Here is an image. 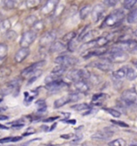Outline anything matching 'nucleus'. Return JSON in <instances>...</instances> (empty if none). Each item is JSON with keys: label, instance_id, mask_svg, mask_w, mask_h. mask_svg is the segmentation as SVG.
<instances>
[{"label": "nucleus", "instance_id": "22", "mask_svg": "<svg viewBox=\"0 0 137 146\" xmlns=\"http://www.w3.org/2000/svg\"><path fill=\"white\" fill-rule=\"evenodd\" d=\"M66 67L62 66H58L57 67H55L53 70L51 72V74H53V75L57 76V77H61V76L66 72Z\"/></svg>", "mask_w": 137, "mask_h": 146}, {"label": "nucleus", "instance_id": "10", "mask_svg": "<svg viewBox=\"0 0 137 146\" xmlns=\"http://www.w3.org/2000/svg\"><path fill=\"white\" fill-rule=\"evenodd\" d=\"M104 11H105V8L103 5L97 4L95 5V7L92 9L91 11V17L94 22H98L104 15Z\"/></svg>", "mask_w": 137, "mask_h": 146}, {"label": "nucleus", "instance_id": "13", "mask_svg": "<svg viewBox=\"0 0 137 146\" xmlns=\"http://www.w3.org/2000/svg\"><path fill=\"white\" fill-rule=\"evenodd\" d=\"M65 86H66V83L65 82H63L62 79L52 82L48 83V84H46V88L48 89V90L52 91V92L58 91V90H60Z\"/></svg>", "mask_w": 137, "mask_h": 146}, {"label": "nucleus", "instance_id": "29", "mask_svg": "<svg viewBox=\"0 0 137 146\" xmlns=\"http://www.w3.org/2000/svg\"><path fill=\"white\" fill-rule=\"evenodd\" d=\"M3 7L7 9H13L17 4L16 1H3Z\"/></svg>", "mask_w": 137, "mask_h": 146}, {"label": "nucleus", "instance_id": "25", "mask_svg": "<svg viewBox=\"0 0 137 146\" xmlns=\"http://www.w3.org/2000/svg\"><path fill=\"white\" fill-rule=\"evenodd\" d=\"M127 79L129 81H134L137 78V73L132 68H128L127 70Z\"/></svg>", "mask_w": 137, "mask_h": 146}, {"label": "nucleus", "instance_id": "48", "mask_svg": "<svg viewBox=\"0 0 137 146\" xmlns=\"http://www.w3.org/2000/svg\"><path fill=\"white\" fill-rule=\"evenodd\" d=\"M132 53H134V54H137V44L134 46V48H132V50L131 51Z\"/></svg>", "mask_w": 137, "mask_h": 146}, {"label": "nucleus", "instance_id": "21", "mask_svg": "<svg viewBox=\"0 0 137 146\" xmlns=\"http://www.w3.org/2000/svg\"><path fill=\"white\" fill-rule=\"evenodd\" d=\"M8 53V48L7 45L3 43H0V61L4 60Z\"/></svg>", "mask_w": 137, "mask_h": 146}, {"label": "nucleus", "instance_id": "27", "mask_svg": "<svg viewBox=\"0 0 137 146\" xmlns=\"http://www.w3.org/2000/svg\"><path fill=\"white\" fill-rule=\"evenodd\" d=\"M109 146H127V142L122 138H118L116 140L111 141L108 143Z\"/></svg>", "mask_w": 137, "mask_h": 146}, {"label": "nucleus", "instance_id": "40", "mask_svg": "<svg viewBox=\"0 0 137 146\" xmlns=\"http://www.w3.org/2000/svg\"><path fill=\"white\" fill-rule=\"evenodd\" d=\"M107 94H95L92 98V100L93 101H98V100H100V99H103L107 98Z\"/></svg>", "mask_w": 137, "mask_h": 146}, {"label": "nucleus", "instance_id": "54", "mask_svg": "<svg viewBox=\"0 0 137 146\" xmlns=\"http://www.w3.org/2000/svg\"><path fill=\"white\" fill-rule=\"evenodd\" d=\"M134 66H135V67L137 69V61L134 62Z\"/></svg>", "mask_w": 137, "mask_h": 146}, {"label": "nucleus", "instance_id": "49", "mask_svg": "<svg viewBox=\"0 0 137 146\" xmlns=\"http://www.w3.org/2000/svg\"><path fill=\"white\" fill-rule=\"evenodd\" d=\"M0 129H8V128L6 127V126H4V125L0 124Z\"/></svg>", "mask_w": 137, "mask_h": 146}, {"label": "nucleus", "instance_id": "35", "mask_svg": "<svg viewBox=\"0 0 137 146\" xmlns=\"http://www.w3.org/2000/svg\"><path fill=\"white\" fill-rule=\"evenodd\" d=\"M76 37V33L74 32H70V33H67L66 35H65L64 36V37H63V40H65V41H67V42L69 43L71 40H73L74 38Z\"/></svg>", "mask_w": 137, "mask_h": 146}, {"label": "nucleus", "instance_id": "53", "mask_svg": "<svg viewBox=\"0 0 137 146\" xmlns=\"http://www.w3.org/2000/svg\"><path fill=\"white\" fill-rule=\"evenodd\" d=\"M56 125H57V123H54V125H53V126H52V128H51V130H53V129H54V127H56Z\"/></svg>", "mask_w": 137, "mask_h": 146}, {"label": "nucleus", "instance_id": "3", "mask_svg": "<svg viewBox=\"0 0 137 146\" xmlns=\"http://www.w3.org/2000/svg\"><path fill=\"white\" fill-rule=\"evenodd\" d=\"M90 74V72L85 70H72L67 74V78L76 82L77 81L88 79Z\"/></svg>", "mask_w": 137, "mask_h": 146}, {"label": "nucleus", "instance_id": "46", "mask_svg": "<svg viewBox=\"0 0 137 146\" xmlns=\"http://www.w3.org/2000/svg\"><path fill=\"white\" fill-rule=\"evenodd\" d=\"M21 139H22V137H12V141H11V142L18 141H20Z\"/></svg>", "mask_w": 137, "mask_h": 146}, {"label": "nucleus", "instance_id": "2", "mask_svg": "<svg viewBox=\"0 0 137 146\" xmlns=\"http://www.w3.org/2000/svg\"><path fill=\"white\" fill-rule=\"evenodd\" d=\"M111 63H123L128 59V53L122 51L116 46L111 48L109 56L107 58Z\"/></svg>", "mask_w": 137, "mask_h": 146}, {"label": "nucleus", "instance_id": "5", "mask_svg": "<svg viewBox=\"0 0 137 146\" xmlns=\"http://www.w3.org/2000/svg\"><path fill=\"white\" fill-rule=\"evenodd\" d=\"M77 62H78V60L75 57H71L68 55H62L55 59L56 64H57L58 66H65L66 68L68 66H74Z\"/></svg>", "mask_w": 137, "mask_h": 146}, {"label": "nucleus", "instance_id": "38", "mask_svg": "<svg viewBox=\"0 0 137 146\" xmlns=\"http://www.w3.org/2000/svg\"><path fill=\"white\" fill-rule=\"evenodd\" d=\"M32 27H33L35 32L36 33V31H40V30H42V29L44 28V23H43L42 21H39V20H38L37 22L34 24Z\"/></svg>", "mask_w": 137, "mask_h": 146}, {"label": "nucleus", "instance_id": "42", "mask_svg": "<svg viewBox=\"0 0 137 146\" xmlns=\"http://www.w3.org/2000/svg\"><path fill=\"white\" fill-rule=\"evenodd\" d=\"M26 3L28 7H34L37 6L38 3H40V2L39 1H27Z\"/></svg>", "mask_w": 137, "mask_h": 146}, {"label": "nucleus", "instance_id": "16", "mask_svg": "<svg viewBox=\"0 0 137 146\" xmlns=\"http://www.w3.org/2000/svg\"><path fill=\"white\" fill-rule=\"evenodd\" d=\"M57 1H48L46 4L42 7V12L44 14H49L50 12H53L57 7Z\"/></svg>", "mask_w": 137, "mask_h": 146}, {"label": "nucleus", "instance_id": "47", "mask_svg": "<svg viewBox=\"0 0 137 146\" xmlns=\"http://www.w3.org/2000/svg\"><path fill=\"white\" fill-rule=\"evenodd\" d=\"M7 119H8V116L0 115V121H2V120H7Z\"/></svg>", "mask_w": 137, "mask_h": 146}, {"label": "nucleus", "instance_id": "24", "mask_svg": "<svg viewBox=\"0 0 137 146\" xmlns=\"http://www.w3.org/2000/svg\"><path fill=\"white\" fill-rule=\"evenodd\" d=\"M95 31H88L87 33H85V35L83 36L82 40L83 41H85V44L86 43H89L90 41H93L95 40Z\"/></svg>", "mask_w": 137, "mask_h": 146}, {"label": "nucleus", "instance_id": "8", "mask_svg": "<svg viewBox=\"0 0 137 146\" xmlns=\"http://www.w3.org/2000/svg\"><path fill=\"white\" fill-rule=\"evenodd\" d=\"M45 61H38L36 63H34L32 65H31L28 67L25 68L24 70L21 72V75L24 77H28V76H32L35 73H36L38 70H40V69L44 66Z\"/></svg>", "mask_w": 137, "mask_h": 146}, {"label": "nucleus", "instance_id": "11", "mask_svg": "<svg viewBox=\"0 0 137 146\" xmlns=\"http://www.w3.org/2000/svg\"><path fill=\"white\" fill-rule=\"evenodd\" d=\"M92 66L103 72H109V71L112 70L113 69V66L111 65V62H110L107 59H106L105 61H95L92 64Z\"/></svg>", "mask_w": 137, "mask_h": 146}, {"label": "nucleus", "instance_id": "55", "mask_svg": "<svg viewBox=\"0 0 137 146\" xmlns=\"http://www.w3.org/2000/svg\"><path fill=\"white\" fill-rule=\"evenodd\" d=\"M130 146H137L136 145H130Z\"/></svg>", "mask_w": 137, "mask_h": 146}, {"label": "nucleus", "instance_id": "52", "mask_svg": "<svg viewBox=\"0 0 137 146\" xmlns=\"http://www.w3.org/2000/svg\"><path fill=\"white\" fill-rule=\"evenodd\" d=\"M3 21V15H2V14L0 13V24H1V22Z\"/></svg>", "mask_w": 137, "mask_h": 146}, {"label": "nucleus", "instance_id": "9", "mask_svg": "<svg viewBox=\"0 0 137 146\" xmlns=\"http://www.w3.org/2000/svg\"><path fill=\"white\" fill-rule=\"evenodd\" d=\"M122 100L125 104H132L137 100V93L133 89L124 90L122 94Z\"/></svg>", "mask_w": 137, "mask_h": 146}, {"label": "nucleus", "instance_id": "32", "mask_svg": "<svg viewBox=\"0 0 137 146\" xmlns=\"http://www.w3.org/2000/svg\"><path fill=\"white\" fill-rule=\"evenodd\" d=\"M88 79H89L90 82H92L93 84H99L100 82H101V78H99V76L94 74H90V77H89Z\"/></svg>", "mask_w": 137, "mask_h": 146}, {"label": "nucleus", "instance_id": "6", "mask_svg": "<svg viewBox=\"0 0 137 146\" xmlns=\"http://www.w3.org/2000/svg\"><path fill=\"white\" fill-rule=\"evenodd\" d=\"M114 135V131L112 127H104L103 129L95 133L91 138L97 141H106L108 140Z\"/></svg>", "mask_w": 137, "mask_h": 146}, {"label": "nucleus", "instance_id": "20", "mask_svg": "<svg viewBox=\"0 0 137 146\" xmlns=\"http://www.w3.org/2000/svg\"><path fill=\"white\" fill-rule=\"evenodd\" d=\"M11 28V22L8 19H3L0 24V32L1 33H8Z\"/></svg>", "mask_w": 137, "mask_h": 146}, {"label": "nucleus", "instance_id": "39", "mask_svg": "<svg viewBox=\"0 0 137 146\" xmlns=\"http://www.w3.org/2000/svg\"><path fill=\"white\" fill-rule=\"evenodd\" d=\"M6 36H7V38L10 40H13L15 39V37L17 36V34L15 31H12V30H10L8 33H6Z\"/></svg>", "mask_w": 137, "mask_h": 146}, {"label": "nucleus", "instance_id": "12", "mask_svg": "<svg viewBox=\"0 0 137 146\" xmlns=\"http://www.w3.org/2000/svg\"><path fill=\"white\" fill-rule=\"evenodd\" d=\"M29 54H30V49L28 48H21L15 55V61L16 63H21L28 57Z\"/></svg>", "mask_w": 137, "mask_h": 146}, {"label": "nucleus", "instance_id": "23", "mask_svg": "<svg viewBox=\"0 0 137 146\" xmlns=\"http://www.w3.org/2000/svg\"><path fill=\"white\" fill-rule=\"evenodd\" d=\"M127 21L129 24H134L137 22V8L132 10L128 15Z\"/></svg>", "mask_w": 137, "mask_h": 146}, {"label": "nucleus", "instance_id": "50", "mask_svg": "<svg viewBox=\"0 0 137 146\" xmlns=\"http://www.w3.org/2000/svg\"><path fill=\"white\" fill-rule=\"evenodd\" d=\"M62 138H66V139H68V138H69V137H71V135L69 134V136H62Z\"/></svg>", "mask_w": 137, "mask_h": 146}, {"label": "nucleus", "instance_id": "51", "mask_svg": "<svg viewBox=\"0 0 137 146\" xmlns=\"http://www.w3.org/2000/svg\"><path fill=\"white\" fill-rule=\"evenodd\" d=\"M133 35H134L135 36H136L137 37V29L136 30H135V31L133 32Z\"/></svg>", "mask_w": 137, "mask_h": 146}, {"label": "nucleus", "instance_id": "30", "mask_svg": "<svg viewBox=\"0 0 137 146\" xmlns=\"http://www.w3.org/2000/svg\"><path fill=\"white\" fill-rule=\"evenodd\" d=\"M137 3L136 0H126L123 2V7L126 9L130 10Z\"/></svg>", "mask_w": 137, "mask_h": 146}, {"label": "nucleus", "instance_id": "4", "mask_svg": "<svg viewBox=\"0 0 137 146\" xmlns=\"http://www.w3.org/2000/svg\"><path fill=\"white\" fill-rule=\"evenodd\" d=\"M36 36H37V33L35 31L25 32L23 34L22 37L20 39V41H19V44H20L21 48H28L35 41V40L36 39Z\"/></svg>", "mask_w": 137, "mask_h": 146}, {"label": "nucleus", "instance_id": "45", "mask_svg": "<svg viewBox=\"0 0 137 146\" xmlns=\"http://www.w3.org/2000/svg\"><path fill=\"white\" fill-rule=\"evenodd\" d=\"M58 117H50V118H48L46 119L45 120H44V122H53V121H55L56 119H57Z\"/></svg>", "mask_w": 137, "mask_h": 146}, {"label": "nucleus", "instance_id": "28", "mask_svg": "<svg viewBox=\"0 0 137 146\" xmlns=\"http://www.w3.org/2000/svg\"><path fill=\"white\" fill-rule=\"evenodd\" d=\"M36 105L37 106L38 111L39 112H44L47 110V105L44 100H38L37 102L36 103Z\"/></svg>", "mask_w": 137, "mask_h": 146}, {"label": "nucleus", "instance_id": "41", "mask_svg": "<svg viewBox=\"0 0 137 146\" xmlns=\"http://www.w3.org/2000/svg\"><path fill=\"white\" fill-rule=\"evenodd\" d=\"M103 3L107 6H108V7H114L118 3V1H116V0H106V1H104Z\"/></svg>", "mask_w": 137, "mask_h": 146}, {"label": "nucleus", "instance_id": "44", "mask_svg": "<svg viewBox=\"0 0 137 146\" xmlns=\"http://www.w3.org/2000/svg\"><path fill=\"white\" fill-rule=\"evenodd\" d=\"M12 141V137H7L0 140V143H6V142H10Z\"/></svg>", "mask_w": 137, "mask_h": 146}, {"label": "nucleus", "instance_id": "36", "mask_svg": "<svg viewBox=\"0 0 137 146\" xmlns=\"http://www.w3.org/2000/svg\"><path fill=\"white\" fill-rule=\"evenodd\" d=\"M37 18L35 16V15H30L28 16L27 19H26V23L28 25H31V26H33L34 24L37 22Z\"/></svg>", "mask_w": 137, "mask_h": 146}, {"label": "nucleus", "instance_id": "1", "mask_svg": "<svg viewBox=\"0 0 137 146\" xmlns=\"http://www.w3.org/2000/svg\"><path fill=\"white\" fill-rule=\"evenodd\" d=\"M124 17H125V14L123 11L117 10L105 18L102 24V27L106 28V27H114L118 25L123 22Z\"/></svg>", "mask_w": 137, "mask_h": 146}, {"label": "nucleus", "instance_id": "33", "mask_svg": "<svg viewBox=\"0 0 137 146\" xmlns=\"http://www.w3.org/2000/svg\"><path fill=\"white\" fill-rule=\"evenodd\" d=\"M69 97H70L71 102H77L81 99H82V94L81 93H73V94H69Z\"/></svg>", "mask_w": 137, "mask_h": 146}, {"label": "nucleus", "instance_id": "34", "mask_svg": "<svg viewBox=\"0 0 137 146\" xmlns=\"http://www.w3.org/2000/svg\"><path fill=\"white\" fill-rule=\"evenodd\" d=\"M11 74V70L7 67H3L0 69V77L1 78H6V77L9 76Z\"/></svg>", "mask_w": 137, "mask_h": 146}, {"label": "nucleus", "instance_id": "31", "mask_svg": "<svg viewBox=\"0 0 137 146\" xmlns=\"http://www.w3.org/2000/svg\"><path fill=\"white\" fill-rule=\"evenodd\" d=\"M105 111L109 114H111V115H112L115 118H119L121 116V113L118 111V110H115L113 108H105Z\"/></svg>", "mask_w": 137, "mask_h": 146}, {"label": "nucleus", "instance_id": "26", "mask_svg": "<svg viewBox=\"0 0 137 146\" xmlns=\"http://www.w3.org/2000/svg\"><path fill=\"white\" fill-rule=\"evenodd\" d=\"M72 109H73L74 111H85V110L90 109V106L87 104H76V105L72 106Z\"/></svg>", "mask_w": 137, "mask_h": 146}, {"label": "nucleus", "instance_id": "37", "mask_svg": "<svg viewBox=\"0 0 137 146\" xmlns=\"http://www.w3.org/2000/svg\"><path fill=\"white\" fill-rule=\"evenodd\" d=\"M76 48H77V44H76V42L73 40L68 43V44H67V49L69 52H74Z\"/></svg>", "mask_w": 137, "mask_h": 146}, {"label": "nucleus", "instance_id": "19", "mask_svg": "<svg viewBox=\"0 0 137 146\" xmlns=\"http://www.w3.org/2000/svg\"><path fill=\"white\" fill-rule=\"evenodd\" d=\"M92 11V8L90 5H86L84 7H82L79 11V16H80L81 19H86Z\"/></svg>", "mask_w": 137, "mask_h": 146}, {"label": "nucleus", "instance_id": "7", "mask_svg": "<svg viewBox=\"0 0 137 146\" xmlns=\"http://www.w3.org/2000/svg\"><path fill=\"white\" fill-rule=\"evenodd\" d=\"M57 38V34L53 31L45 33L40 39V45L41 47H47L48 45H52L55 42V40Z\"/></svg>", "mask_w": 137, "mask_h": 146}, {"label": "nucleus", "instance_id": "18", "mask_svg": "<svg viewBox=\"0 0 137 146\" xmlns=\"http://www.w3.org/2000/svg\"><path fill=\"white\" fill-rule=\"evenodd\" d=\"M127 70L128 69H126L125 67L120 68V69H118V70L114 71L112 75L116 80H121L127 75Z\"/></svg>", "mask_w": 137, "mask_h": 146}, {"label": "nucleus", "instance_id": "43", "mask_svg": "<svg viewBox=\"0 0 137 146\" xmlns=\"http://www.w3.org/2000/svg\"><path fill=\"white\" fill-rule=\"evenodd\" d=\"M111 122H113L114 123H115V124H117V125H119V126H121V127H128V124L127 123H125L124 122H122V121H115V120H111Z\"/></svg>", "mask_w": 137, "mask_h": 146}, {"label": "nucleus", "instance_id": "15", "mask_svg": "<svg viewBox=\"0 0 137 146\" xmlns=\"http://www.w3.org/2000/svg\"><path fill=\"white\" fill-rule=\"evenodd\" d=\"M67 48V46L60 41H55L49 48L50 52H62Z\"/></svg>", "mask_w": 137, "mask_h": 146}, {"label": "nucleus", "instance_id": "17", "mask_svg": "<svg viewBox=\"0 0 137 146\" xmlns=\"http://www.w3.org/2000/svg\"><path fill=\"white\" fill-rule=\"evenodd\" d=\"M69 103H71L70 97L69 95L68 96H64V97H62L59 99H57L55 102H54V108H60L63 106H65L66 104H68Z\"/></svg>", "mask_w": 137, "mask_h": 146}, {"label": "nucleus", "instance_id": "14", "mask_svg": "<svg viewBox=\"0 0 137 146\" xmlns=\"http://www.w3.org/2000/svg\"><path fill=\"white\" fill-rule=\"evenodd\" d=\"M74 86L76 90L79 92V93H85L90 90V86L88 85V83H86L85 80H80L74 82Z\"/></svg>", "mask_w": 137, "mask_h": 146}]
</instances>
